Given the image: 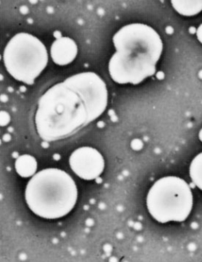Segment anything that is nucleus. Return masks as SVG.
I'll list each match as a JSON object with an SVG mask.
<instances>
[{
  "instance_id": "nucleus-9",
  "label": "nucleus",
  "mask_w": 202,
  "mask_h": 262,
  "mask_svg": "<svg viewBox=\"0 0 202 262\" xmlns=\"http://www.w3.org/2000/svg\"><path fill=\"white\" fill-rule=\"evenodd\" d=\"M174 9L185 16H192L202 11V0H172Z\"/></svg>"
},
{
  "instance_id": "nucleus-13",
  "label": "nucleus",
  "mask_w": 202,
  "mask_h": 262,
  "mask_svg": "<svg viewBox=\"0 0 202 262\" xmlns=\"http://www.w3.org/2000/svg\"><path fill=\"white\" fill-rule=\"evenodd\" d=\"M173 29H172V27H170V26H169V27H168L167 29H166V32H167V33L172 34L173 33Z\"/></svg>"
},
{
  "instance_id": "nucleus-14",
  "label": "nucleus",
  "mask_w": 202,
  "mask_h": 262,
  "mask_svg": "<svg viewBox=\"0 0 202 262\" xmlns=\"http://www.w3.org/2000/svg\"><path fill=\"white\" fill-rule=\"evenodd\" d=\"M20 11H21L23 13H27L28 9L27 8L25 7V6H23V7H21V9H20Z\"/></svg>"
},
{
  "instance_id": "nucleus-12",
  "label": "nucleus",
  "mask_w": 202,
  "mask_h": 262,
  "mask_svg": "<svg viewBox=\"0 0 202 262\" xmlns=\"http://www.w3.org/2000/svg\"><path fill=\"white\" fill-rule=\"evenodd\" d=\"M197 36H198V39L199 40L200 42L202 43V24L197 30Z\"/></svg>"
},
{
  "instance_id": "nucleus-10",
  "label": "nucleus",
  "mask_w": 202,
  "mask_h": 262,
  "mask_svg": "<svg viewBox=\"0 0 202 262\" xmlns=\"http://www.w3.org/2000/svg\"><path fill=\"white\" fill-rule=\"evenodd\" d=\"M36 169V160L32 156H21L15 161V169L21 177H31L35 173Z\"/></svg>"
},
{
  "instance_id": "nucleus-5",
  "label": "nucleus",
  "mask_w": 202,
  "mask_h": 262,
  "mask_svg": "<svg viewBox=\"0 0 202 262\" xmlns=\"http://www.w3.org/2000/svg\"><path fill=\"white\" fill-rule=\"evenodd\" d=\"M3 60L7 72L15 79L32 84L47 66V50L36 37L18 33L8 42Z\"/></svg>"
},
{
  "instance_id": "nucleus-8",
  "label": "nucleus",
  "mask_w": 202,
  "mask_h": 262,
  "mask_svg": "<svg viewBox=\"0 0 202 262\" xmlns=\"http://www.w3.org/2000/svg\"><path fill=\"white\" fill-rule=\"evenodd\" d=\"M76 44L67 37H62L54 41L51 47V56L55 64L66 66L72 62L76 57Z\"/></svg>"
},
{
  "instance_id": "nucleus-11",
  "label": "nucleus",
  "mask_w": 202,
  "mask_h": 262,
  "mask_svg": "<svg viewBox=\"0 0 202 262\" xmlns=\"http://www.w3.org/2000/svg\"><path fill=\"white\" fill-rule=\"evenodd\" d=\"M190 176L193 183L202 190V152L192 160Z\"/></svg>"
},
{
  "instance_id": "nucleus-15",
  "label": "nucleus",
  "mask_w": 202,
  "mask_h": 262,
  "mask_svg": "<svg viewBox=\"0 0 202 262\" xmlns=\"http://www.w3.org/2000/svg\"><path fill=\"white\" fill-rule=\"evenodd\" d=\"M199 137H200V139H201V140L202 141V130H201V132H200Z\"/></svg>"
},
{
  "instance_id": "nucleus-1",
  "label": "nucleus",
  "mask_w": 202,
  "mask_h": 262,
  "mask_svg": "<svg viewBox=\"0 0 202 262\" xmlns=\"http://www.w3.org/2000/svg\"><path fill=\"white\" fill-rule=\"evenodd\" d=\"M113 42L116 52L109 70L115 82L138 84L155 75L163 44L152 28L141 23L127 25L114 35Z\"/></svg>"
},
{
  "instance_id": "nucleus-16",
  "label": "nucleus",
  "mask_w": 202,
  "mask_h": 262,
  "mask_svg": "<svg viewBox=\"0 0 202 262\" xmlns=\"http://www.w3.org/2000/svg\"><path fill=\"white\" fill-rule=\"evenodd\" d=\"M31 3H36L37 0H30Z\"/></svg>"
},
{
  "instance_id": "nucleus-7",
  "label": "nucleus",
  "mask_w": 202,
  "mask_h": 262,
  "mask_svg": "<svg viewBox=\"0 0 202 262\" xmlns=\"http://www.w3.org/2000/svg\"><path fill=\"white\" fill-rule=\"evenodd\" d=\"M69 164L78 177L86 180L98 178L105 167L104 159L101 154L97 149L88 146L75 149L69 158Z\"/></svg>"
},
{
  "instance_id": "nucleus-4",
  "label": "nucleus",
  "mask_w": 202,
  "mask_h": 262,
  "mask_svg": "<svg viewBox=\"0 0 202 262\" xmlns=\"http://www.w3.org/2000/svg\"><path fill=\"white\" fill-rule=\"evenodd\" d=\"M193 206V195L183 179L166 177L155 182L147 196V206L152 216L161 223L183 222Z\"/></svg>"
},
{
  "instance_id": "nucleus-3",
  "label": "nucleus",
  "mask_w": 202,
  "mask_h": 262,
  "mask_svg": "<svg viewBox=\"0 0 202 262\" xmlns=\"http://www.w3.org/2000/svg\"><path fill=\"white\" fill-rule=\"evenodd\" d=\"M78 197L72 177L55 168L43 169L28 183L26 200L29 209L42 218L54 220L67 215Z\"/></svg>"
},
{
  "instance_id": "nucleus-6",
  "label": "nucleus",
  "mask_w": 202,
  "mask_h": 262,
  "mask_svg": "<svg viewBox=\"0 0 202 262\" xmlns=\"http://www.w3.org/2000/svg\"><path fill=\"white\" fill-rule=\"evenodd\" d=\"M64 83L81 97L87 109L89 124L103 115L107 107L108 92L98 75L83 72L69 77Z\"/></svg>"
},
{
  "instance_id": "nucleus-2",
  "label": "nucleus",
  "mask_w": 202,
  "mask_h": 262,
  "mask_svg": "<svg viewBox=\"0 0 202 262\" xmlns=\"http://www.w3.org/2000/svg\"><path fill=\"white\" fill-rule=\"evenodd\" d=\"M88 124L87 109L81 97L64 81L52 86L40 98L35 125L45 141L70 137Z\"/></svg>"
}]
</instances>
